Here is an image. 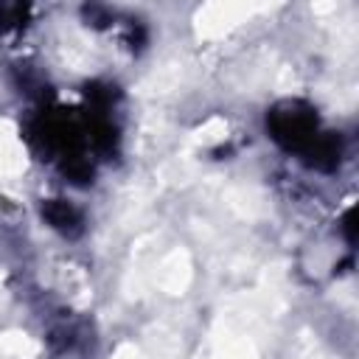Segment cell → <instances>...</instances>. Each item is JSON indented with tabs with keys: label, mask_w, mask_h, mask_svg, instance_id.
Segmentation results:
<instances>
[{
	"label": "cell",
	"mask_w": 359,
	"mask_h": 359,
	"mask_svg": "<svg viewBox=\"0 0 359 359\" xmlns=\"http://www.w3.org/2000/svg\"><path fill=\"white\" fill-rule=\"evenodd\" d=\"M266 132L280 149L303 154L323 129H320V115L309 101L283 98L266 109Z\"/></svg>",
	"instance_id": "1"
},
{
	"label": "cell",
	"mask_w": 359,
	"mask_h": 359,
	"mask_svg": "<svg viewBox=\"0 0 359 359\" xmlns=\"http://www.w3.org/2000/svg\"><path fill=\"white\" fill-rule=\"evenodd\" d=\"M39 213H42V219L48 222V227L56 230V233L65 236V238H76V236L84 233V213H81V208L73 205L70 199H62V196L42 199Z\"/></svg>",
	"instance_id": "2"
},
{
	"label": "cell",
	"mask_w": 359,
	"mask_h": 359,
	"mask_svg": "<svg viewBox=\"0 0 359 359\" xmlns=\"http://www.w3.org/2000/svg\"><path fill=\"white\" fill-rule=\"evenodd\" d=\"M303 160L317 171H334L342 160V137L334 132H320L311 140V146L303 151Z\"/></svg>",
	"instance_id": "3"
},
{
	"label": "cell",
	"mask_w": 359,
	"mask_h": 359,
	"mask_svg": "<svg viewBox=\"0 0 359 359\" xmlns=\"http://www.w3.org/2000/svg\"><path fill=\"white\" fill-rule=\"evenodd\" d=\"M28 14H31V6H22V3H3V6H0V34L20 31V28L28 22Z\"/></svg>",
	"instance_id": "4"
}]
</instances>
